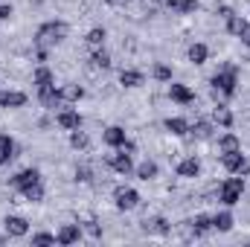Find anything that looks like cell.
<instances>
[{
	"instance_id": "obj_10",
	"label": "cell",
	"mask_w": 250,
	"mask_h": 247,
	"mask_svg": "<svg viewBox=\"0 0 250 247\" xmlns=\"http://www.w3.org/2000/svg\"><path fill=\"white\" fill-rule=\"evenodd\" d=\"M35 184H41V175H38V169H23V172H18L12 181H9V186L12 189H26V186H35Z\"/></svg>"
},
{
	"instance_id": "obj_16",
	"label": "cell",
	"mask_w": 250,
	"mask_h": 247,
	"mask_svg": "<svg viewBox=\"0 0 250 247\" xmlns=\"http://www.w3.org/2000/svg\"><path fill=\"white\" fill-rule=\"evenodd\" d=\"M32 84L35 87H47V84H56V73L47 67V64H38L32 70Z\"/></svg>"
},
{
	"instance_id": "obj_5",
	"label": "cell",
	"mask_w": 250,
	"mask_h": 247,
	"mask_svg": "<svg viewBox=\"0 0 250 247\" xmlns=\"http://www.w3.org/2000/svg\"><path fill=\"white\" fill-rule=\"evenodd\" d=\"M114 204H117V209H137L140 206V192L137 189H131V186H117L114 189Z\"/></svg>"
},
{
	"instance_id": "obj_3",
	"label": "cell",
	"mask_w": 250,
	"mask_h": 247,
	"mask_svg": "<svg viewBox=\"0 0 250 247\" xmlns=\"http://www.w3.org/2000/svg\"><path fill=\"white\" fill-rule=\"evenodd\" d=\"M242 195H245V178L242 175L227 178V181H221V186H218V201L224 206H236L242 201Z\"/></svg>"
},
{
	"instance_id": "obj_13",
	"label": "cell",
	"mask_w": 250,
	"mask_h": 247,
	"mask_svg": "<svg viewBox=\"0 0 250 247\" xmlns=\"http://www.w3.org/2000/svg\"><path fill=\"white\" fill-rule=\"evenodd\" d=\"M23 105H26V93H21V90H0V108L15 111V108H23Z\"/></svg>"
},
{
	"instance_id": "obj_15",
	"label": "cell",
	"mask_w": 250,
	"mask_h": 247,
	"mask_svg": "<svg viewBox=\"0 0 250 247\" xmlns=\"http://www.w3.org/2000/svg\"><path fill=\"white\" fill-rule=\"evenodd\" d=\"M79 239H82V227L79 224H64L56 233V245H76Z\"/></svg>"
},
{
	"instance_id": "obj_23",
	"label": "cell",
	"mask_w": 250,
	"mask_h": 247,
	"mask_svg": "<svg viewBox=\"0 0 250 247\" xmlns=\"http://www.w3.org/2000/svg\"><path fill=\"white\" fill-rule=\"evenodd\" d=\"M9 160H15V140L9 134H0V166H6Z\"/></svg>"
},
{
	"instance_id": "obj_14",
	"label": "cell",
	"mask_w": 250,
	"mask_h": 247,
	"mask_svg": "<svg viewBox=\"0 0 250 247\" xmlns=\"http://www.w3.org/2000/svg\"><path fill=\"white\" fill-rule=\"evenodd\" d=\"M56 123H59V128H64V131H76V128H82V114H79V111L64 108V111H59Z\"/></svg>"
},
{
	"instance_id": "obj_37",
	"label": "cell",
	"mask_w": 250,
	"mask_h": 247,
	"mask_svg": "<svg viewBox=\"0 0 250 247\" xmlns=\"http://www.w3.org/2000/svg\"><path fill=\"white\" fill-rule=\"evenodd\" d=\"M32 245H35V247L56 245V236H53V233H35V236H32Z\"/></svg>"
},
{
	"instance_id": "obj_28",
	"label": "cell",
	"mask_w": 250,
	"mask_h": 247,
	"mask_svg": "<svg viewBox=\"0 0 250 247\" xmlns=\"http://www.w3.org/2000/svg\"><path fill=\"white\" fill-rule=\"evenodd\" d=\"M187 56H189L192 64H207V59H209V47H207V44H192Z\"/></svg>"
},
{
	"instance_id": "obj_2",
	"label": "cell",
	"mask_w": 250,
	"mask_h": 247,
	"mask_svg": "<svg viewBox=\"0 0 250 247\" xmlns=\"http://www.w3.org/2000/svg\"><path fill=\"white\" fill-rule=\"evenodd\" d=\"M64 38H67V23H62V21H47V23L38 26L32 44L35 47H56V44H62Z\"/></svg>"
},
{
	"instance_id": "obj_12",
	"label": "cell",
	"mask_w": 250,
	"mask_h": 247,
	"mask_svg": "<svg viewBox=\"0 0 250 247\" xmlns=\"http://www.w3.org/2000/svg\"><path fill=\"white\" fill-rule=\"evenodd\" d=\"M175 172H178V178H198L201 175V163H198V157L192 154V157H184V160H178V166H175Z\"/></svg>"
},
{
	"instance_id": "obj_39",
	"label": "cell",
	"mask_w": 250,
	"mask_h": 247,
	"mask_svg": "<svg viewBox=\"0 0 250 247\" xmlns=\"http://www.w3.org/2000/svg\"><path fill=\"white\" fill-rule=\"evenodd\" d=\"M239 38H242V44H245V47H250V21H248V26L242 29V35H239Z\"/></svg>"
},
{
	"instance_id": "obj_19",
	"label": "cell",
	"mask_w": 250,
	"mask_h": 247,
	"mask_svg": "<svg viewBox=\"0 0 250 247\" xmlns=\"http://www.w3.org/2000/svg\"><path fill=\"white\" fill-rule=\"evenodd\" d=\"M163 128H166L172 137H187L189 134V123L184 120V117H169V120L163 123Z\"/></svg>"
},
{
	"instance_id": "obj_6",
	"label": "cell",
	"mask_w": 250,
	"mask_h": 247,
	"mask_svg": "<svg viewBox=\"0 0 250 247\" xmlns=\"http://www.w3.org/2000/svg\"><path fill=\"white\" fill-rule=\"evenodd\" d=\"M245 163H248V154H245L242 148H236V151H224V154H221V166H224L230 175H239Z\"/></svg>"
},
{
	"instance_id": "obj_1",
	"label": "cell",
	"mask_w": 250,
	"mask_h": 247,
	"mask_svg": "<svg viewBox=\"0 0 250 247\" xmlns=\"http://www.w3.org/2000/svg\"><path fill=\"white\" fill-rule=\"evenodd\" d=\"M209 84H212V93H215V99H218V96H236V84H239V67H236V64H224V67H218V73L209 79Z\"/></svg>"
},
{
	"instance_id": "obj_38",
	"label": "cell",
	"mask_w": 250,
	"mask_h": 247,
	"mask_svg": "<svg viewBox=\"0 0 250 247\" xmlns=\"http://www.w3.org/2000/svg\"><path fill=\"white\" fill-rule=\"evenodd\" d=\"M9 18H12V6L0 3V21H9Z\"/></svg>"
},
{
	"instance_id": "obj_7",
	"label": "cell",
	"mask_w": 250,
	"mask_h": 247,
	"mask_svg": "<svg viewBox=\"0 0 250 247\" xmlns=\"http://www.w3.org/2000/svg\"><path fill=\"white\" fill-rule=\"evenodd\" d=\"M38 99H41V105H44L47 111H56V108H62V105H64V99H62V93H59V87H56V84L38 87Z\"/></svg>"
},
{
	"instance_id": "obj_34",
	"label": "cell",
	"mask_w": 250,
	"mask_h": 247,
	"mask_svg": "<svg viewBox=\"0 0 250 247\" xmlns=\"http://www.w3.org/2000/svg\"><path fill=\"white\" fill-rule=\"evenodd\" d=\"M151 76H154L157 82H172V76H175V70H172L169 64L157 62V64H154V67H151Z\"/></svg>"
},
{
	"instance_id": "obj_11",
	"label": "cell",
	"mask_w": 250,
	"mask_h": 247,
	"mask_svg": "<svg viewBox=\"0 0 250 247\" xmlns=\"http://www.w3.org/2000/svg\"><path fill=\"white\" fill-rule=\"evenodd\" d=\"M125 140H128V134H125V128H120V125H108L102 131V143L111 145V148H123Z\"/></svg>"
},
{
	"instance_id": "obj_24",
	"label": "cell",
	"mask_w": 250,
	"mask_h": 247,
	"mask_svg": "<svg viewBox=\"0 0 250 247\" xmlns=\"http://www.w3.org/2000/svg\"><path fill=\"white\" fill-rule=\"evenodd\" d=\"M59 93H62L64 102H79V99L84 96V87L76 84V82H70V84H62V87H59Z\"/></svg>"
},
{
	"instance_id": "obj_30",
	"label": "cell",
	"mask_w": 250,
	"mask_h": 247,
	"mask_svg": "<svg viewBox=\"0 0 250 247\" xmlns=\"http://www.w3.org/2000/svg\"><path fill=\"white\" fill-rule=\"evenodd\" d=\"M189 134H192L195 140H209V137H212V123L198 120L195 125H189Z\"/></svg>"
},
{
	"instance_id": "obj_26",
	"label": "cell",
	"mask_w": 250,
	"mask_h": 247,
	"mask_svg": "<svg viewBox=\"0 0 250 247\" xmlns=\"http://www.w3.org/2000/svg\"><path fill=\"white\" fill-rule=\"evenodd\" d=\"M236 148H242V137H236V134H221L218 137V154L236 151Z\"/></svg>"
},
{
	"instance_id": "obj_8",
	"label": "cell",
	"mask_w": 250,
	"mask_h": 247,
	"mask_svg": "<svg viewBox=\"0 0 250 247\" xmlns=\"http://www.w3.org/2000/svg\"><path fill=\"white\" fill-rule=\"evenodd\" d=\"M3 230H6V236L21 239V236H26L29 221H26V218H21V215H6V218H3Z\"/></svg>"
},
{
	"instance_id": "obj_31",
	"label": "cell",
	"mask_w": 250,
	"mask_h": 247,
	"mask_svg": "<svg viewBox=\"0 0 250 247\" xmlns=\"http://www.w3.org/2000/svg\"><path fill=\"white\" fill-rule=\"evenodd\" d=\"M224 23H227V32H230V35H236V38H239V35H242V29L248 26V21H245L242 15H236V12H233L230 18H224Z\"/></svg>"
},
{
	"instance_id": "obj_22",
	"label": "cell",
	"mask_w": 250,
	"mask_h": 247,
	"mask_svg": "<svg viewBox=\"0 0 250 247\" xmlns=\"http://www.w3.org/2000/svg\"><path fill=\"white\" fill-rule=\"evenodd\" d=\"M212 123L215 125H221V128H233V114H230V108L227 105H215L212 108Z\"/></svg>"
},
{
	"instance_id": "obj_35",
	"label": "cell",
	"mask_w": 250,
	"mask_h": 247,
	"mask_svg": "<svg viewBox=\"0 0 250 247\" xmlns=\"http://www.w3.org/2000/svg\"><path fill=\"white\" fill-rule=\"evenodd\" d=\"M21 195H23L29 204H41V201H44V186H41V184L26 186V189H21Z\"/></svg>"
},
{
	"instance_id": "obj_17",
	"label": "cell",
	"mask_w": 250,
	"mask_h": 247,
	"mask_svg": "<svg viewBox=\"0 0 250 247\" xmlns=\"http://www.w3.org/2000/svg\"><path fill=\"white\" fill-rule=\"evenodd\" d=\"M134 172H137V178H140L143 184H151V181L157 178V172H160V169H157V163H154V160H143Z\"/></svg>"
},
{
	"instance_id": "obj_4",
	"label": "cell",
	"mask_w": 250,
	"mask_h": 247,
	"mask_svg": "<svg viewBox=\"0 0 250 247\" xmlns=\"http://www.w3.org/2000/svg\"><path fill=\"white\" fill-rule=\"evenodd\" d=\"M105 166H108V169H114L117 175H131V172H134L131 151H125V148H114L111 154H105Z\"/></svg>"
},
{
	"instance_id": "obj_33",
	"label": "cell",
	"mask_w": 250,
	"mask_h": 247,
	"mask_svg": "<svg viewBox=\"0 0 250 247\" xmlns=\"http://www.w3.org/2000/svg\"><path fill=\"white\" fill-rule=\"evenodd\" d=\"M70 145H73V148H79V151H84V148L90 145V137H87L82 128H76V131H70Z\"/></svg>"
},
{
	"instance_id": "obj_21",
	"label": "cell",
	"mask_w": 250,
	"mask_h": 247,
	"mask_svg": "<svg viewBox=\"0 0 250 247\" xmlns=\"http://www.w3.org/2000/svg\"><path fill=\"white\" fill-rule=\"evenodd\" d=\"M143 227H146V233H157V236H166V233L172 230V224H169L166 218H160V215H157V218H146Z\"/></svg>"
},
{
	"instance_id": "obj_9",
	"label": "cell",
	"mask_w": 250,
	"mask_h": 247,
	"mask_svg": "<svg viewBox=\"0 0 250 247\" xmlns=\"http://www.w3.org/2000/svg\"><path fill=\"white\" fill-rule=\"evenodd\" d=\"M169 99L178 102V105H192V102H195V90H192L189 84H178V82H172V84H169Z\"/></svg>"
},
{
	"instance_id": "obj_20",
	"label": "cell",
	"mask_w": 250,
	"mask_h": 247,
	"mask_svg": "<svg viewBox=\"0 0 250 247\" xmlns=\"http://www.w3.org/2000/svg\"><path fill=\"white\" fill-rule=\"evenodd\" d=\"M163 6L172 9V12H178V15H192V12H198V0H166Z\"/></svg>"
},
{
	"instance_id": "obj_29",
	"label": "cell",
	"mask_w": 250,
	"mask_h": 247,
	"mask_svg": "<svg viewBox=\"0 0 250 247\" xmlns=\"http://www.w3.org/2000/svg\"><path fill=\"white\" fill-rule=\"evenodd\" d=\"M143 82H146V79H143L140 70H123V73H120V84H123V87H140Z\"/></svg>"
},
{
	"instance_id": "obj_25",
	"label": "cell",
	"mask_w": 250,
	"mask_h": 247,
	"mask_svg": "<svg viewBox=\"0 0 250 247\" xmlns=\"http://www.w3.org/2000/svg\"><path fill=\"white\" fill-rule=\"evenodd\" d=\"M212 230H218V233H230V230H233V215H230L227 209L215 212V215H212Z\"/></svg>"
},
{
	"instance_id": "obj_18",
	"label": "cell",
	"mask_w": 250,
	"mask_h": 247,
	"mask_svg": "<svg viewBox=\"0 0 250 247\" xmlns=\"http://www.w3.org/2000/svg\"><path fill=\"white\" fill-rule=\"evenodd\" d=\"M189 227H192V233H195V236H204V233H209V230H212V215L198 212V215L189 221Z\"/></svg>"
},
{
	"instance_id": "obj_36",
	"label": "cell",
	"mask_w": 250,
	"mask_h": 247,
	"mask_svg": "<svg viewBox=\"0 0 250 247\" xmlns=\"http://www.w3.org/2000/svg\"><path fill=\"white\" fill-rule=\"evenodd\" d=\"M82 227H84L93 239H102V227H99V221H96V218H82Z\"/></svg>"
},
{
	"instance_id": "obj_32",
	"label": "cell",
	"mask_w": 250,
	"mask_h": 247,
	"mask_svg": "<svg viewBox=\"0 0 250 247\" xmlns=\"http://www.w3.org/2000/svg\"><path fill=\"white\" fill-rule=\"evenodd\" d=\"M90 67H93V70H108V67H111V56H108L102 47L93 50V53H90Z\"/></svg>"
},
{
	"instance_id": "obj_27",
	"label": "cell",
	"mask_w": 250,
	"mask_h": 247,
	"mask_svg": "<svg viewBox=\"0 0 250 247\" xmlns=\"http://www.w3.org/2000/svg\"><path fill=\"white\" fill-rule=\"evenodd\" d=\"M105 38H108V32H105L102 26H96V29H90V32L84 35V41H87V47H90V50H99V47H105Z\"/></svg>"
}]
</instances>
